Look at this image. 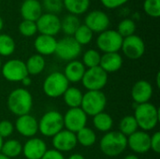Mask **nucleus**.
<instances>
[{
  "instance_id": "f257e3e1",
  "label": "nucleus",
  "mask_w": 160,
  "mask_h": 159,
  "mask_svg": "<svg viewBox=\"0 0 160 159\" xmlns=\"http://www.w3.org/2000/svg\"><path fill=\"white\" fill-rule=\"evenodd\" d=\"M7 106L9 112L16 116L29 114L33 108L32 95L24 88L14 89L8 97Z\"/></svg>"
},
{
  "instance_id": "f03ea898",
  "label": "nucleus",
  "mask_w": 160,
  "mask_h": 159,
  "mask_svg": "<svg viewBox=\"0 0 160 159\" xmlns=\"http://www.w3.org/2000/svg\"><path fill=\"white\" fill-rule=\"evenodd\" d=\"M133 116L138 124V127L147 132L158 126L160 119L159 110L154 104L147 102L137 105Z\"/></svg>"
},
{
  "instance_id": "7ed1b4c3",
  "label": "nucleus",
  "mask_w": 160,
  "mask_h": 159,
  "mask_svg": "<svg viewBox=\"0 0 160 159\" xmlns=\"http://www.w3.org/2000/svg\"><path fill=\"white\" fill-rule=\"evenodd\" d=\"M99 147L107 157H117L128 147V138L119 131H109L100 140Z\"/></svg>"
},
{
  "instance_id": "20e7f679",
  "label": "nucleus",
  "mask_w": 160,
  "mask_h": 159,
  "mask_svg": "<svg viewBox=\"0 0 160 159\" xmlns=\"http://www.w3.org/2000/svg\"><path fill=\"white\" fill-rule=\"evenodd\" d=\"M107 97L101 91H87L82 96L81 109L87 116H95L104 112Z\"/></svg>"
},
{
  "instance_id": "39448f33",
  "label": "nucleus",
  "mask_w": 160,
  "mask_h": 159,
  "mask_svg": "<svg viewBox=\"0 0 160 159\" xmlns=\"http://www.w3.org/2000/svg\"><path fill=\"white\" fill-rule=\"evenodd\" d=\"M69 87V82L62 72L51 73L43 82L42 89L44 94L51 97L56 98L64 95L66 90Z\"/></svg>"
},
{
  "instance_id": "423d86ee",
  "label": "nucleus",
  "mask_w": 160,
  "mask_h": 159,
  "mask_svg": "<svg viewBox=\"0 0 160 159\" xmlns=\"http://www.w3.org/2000/svg\"><path fill=\"white\" fill-rule=\"evenodd\" d=\"M64 129L63 115L57 111H49L38 121V131L45 137H53Z\"/></svg>"
},
{
  "instance_id": "0eeeda50",
  "label": "nucleus",
  "mask_w": 160,
  "mask_h": 159,
  "mask_svg": "<svg viewBox=\"0 0 160 159\" xmlns=\"http://www.w3.org/2000/svg\"><path fill=\"white\" fill-rule=\"evenodd\" d=\"M122 43L123 37L113 29H107L99 33L96 40L97 47L104 53L118 52L121 50Z\"/></svg>"
},
{
  "instance_id": "6e6552de",
  "label": "nucleus",
  "mask_w": 160,
  "mask_h": 159,
  "mask_svg": "<svg viewBox=\"0 0 160 159\" xmlns=\"http://www.w3.org/2000/svg\"><path fill=\"white\" fill-rule=\"evenodd\" d=\"M81 82L87 91H101L108 82V74L99 66L87 68Z\"/></svg>"
},
{
  "instance_id": "1a4fd4ad",
  "label": "nucleus",
  "mask_w": 160,
  "mask_h": 159,
  "mask_svg": "<svg viewBox=\"0 0 160 159\" xmlns=\"http://www.w3.org/2000/svg\"><path fill=\"white\" fill-rule=\"evenodd\" d=\"M82 46L73 38V37H65L57 40L55 54L64 61H73L81 54Z\"/></svg>"
},
{
  "instance_id": "9d476101",
  "label": "nucleus",
  "mask_w": 160,
  "mask_h": 159,
  "mask_svg": "<svg viewBox=\"0 0 160 159\" xmlns=\"http://www.w3.org/2000/svg\"><path fill=\"white\" fill-rule=\"evenodd\" d=\"M3 77L12 82H22L25 77L29 76L26 70L25 63L20 59H10L7 61L1 67Z\"/></svg>"
},
{
  "instance_id": "9b49d317",
  "label": "nucleus",
  "mask_w": 160,
  "mask_h": 159,
  "mask_svg": "<svg viewBox=\"0 0 160 159\" xmlns=\"http://www.w3.org/2000/svg\"><path fill=\"white\" fill-rule=\"evenodd\" d=\"M121 50L126 57L131 60H137L142 57L145 52V43L138 35H132L123 38Z\"/></svg>"
},
{
  "instance_id": "f8f14e48",
  "label": "nucleus",
  "mask_w": 160,
  "mask_h": 159,
  "mask_svg": "<svg viewBox=\"0 0 160 159\" xmlns=\"http://www.w3.org/2000/svg\"><path fill=\"white\" fill-rule=\"evenodd\" d=\"M64 127L73 133H77L79 130L86 127L87 115L81 108H72L63 116Z\"/></svg>"
},
{
  "instance_id": "ddd939ff",
  "label": "nucleus",
  "mask_w": 160,
  "mask_h": 159,
  "mask_svg": "<svg viewBox=\"0 0 160 159\" xmlns=\"http://www.w3.org/2000/svg\"><path fill=\"white\" fill-rule=\"evenodd\" d=\"M38 32L41 35L54 37L61 31V19L58 15L51 13H42L36 21Z\"/></svg>"
},
{
  "instance_id": "4468645a",
  "label": "nucleus",
  "mask_w": 160,
  "mask_h": 159,
  "mask_svg": "<svg viewBox=\"0 0 160 159\" xmlns=\"http://www.w3.org/2000/svg\"><path fill=\"white\" fill-rule=\"evenodd\" d=\"M111 23L110 17L106 12L100 9H95L88 12L84 19V23L93 33H101L109 29Z\"/></svg>"
},
{
  "instance_id": "2eb2a0df",
  "label": "nucleus",
  "mask_w": 160,
  "mask_h": 159,
  "mask_svg": "<svg viewBox=\"0 0 160 159\" xmlns=\"http://www.w3.org/2000/svg\"><path fill=\"white\" fill-rule=\"evenodd\" d=\"M52 143L53 148L61 153L69 152L73 150L78 144L76 134L67 129H63L54 135L52 137Z\"/></svg>"
},
{
  "instance_id": "dca6fc26",
  "label": "nucleus",
  "mask_w": 160,
  "mask_h": 159,
  "mask_svg": "<svg viewBox=\"0 0 160 159\" xmlns=\"http://www.w3.org/2000/svg\"><path fill=\"white\" fill-rule=\"evenodd\" d=\"M14 128L17 132L26 138H33L38 131V121L30 113L18 116Z\"/></svg>"
},
{
  "instance_id": "f3484780",
  "label": "nucleus",
  "mask_w": 160,
  "mask_h": 159,
  "mask_svg": "<svg viewBox=\"0 0 160 159\" xmlns=\"http://www.w3.org/2000/svg\"><path fill=\"white\" fill-rule=\"evenodd\" d=\"M150 135L142 130H137L128 137V146L135 154H145L151 150Z\"/></svg>"
},
{
  "instance_id": "a211bd4d",
  "label": "nucleus",
  "mask_w": 160,
  "mask_h": 159,
  "mask_svg": "<svg viewBox=\"0 0 160 159\" xmlns=\"http://www.w3.org/2000/svg\"><path fill=\"white\" fill-rule=\"evenodd\" d=\"M153 96L152 84L145 81L140 80L134 83L131 89V97L135 104L140 105L149 102Z\"/></svg>"
},
{
  "instance_id": "6ab92c4d",
  "label": "nucleus",
  "mask_w": 160,
  "mask_h": 159,
  "mask_svg": "<svg viewBox=\"0 0 160 159\" xmlns=\"http://www.w3.org/2000/svg\"><path fill=\"white\" fill-rule=\"evenodd\" d=\"M45 142L39 138H30L22 146V154L26 159H41L47 151Z\"/></svg>"
},
{
  "instance_id": "aec40b11",
  "label": "nucleus",
  "mask_w": 160,
  "mask_h": 159,
  "mask_svg": "<svg viewBox=\"0 0 160 159\" xmlns=\"http://www.w3.org/2000/svg\"><path fill=\"white\" fill-rule=\"evenodd\" d=\"M20 12L22 20L36 22L43 13L41 2L39 0H23L21 4Z\"/></svg>"
},
{
  "instance_id": "412c9836",
  "label": "nucleus",
  "mask_w": 160,
  "mask_h": 159,
  "mask_svg": "<svg viewBox=\"0 0 160 159\" xmlns=\"http://www.w3.org/2000/svg\"><path fill=\"white\" fill-rule=\"evenodd\" d=\"M57 40L54 37L47 35H38L34 41V48L38 54L46 56L52 55L55 52Z\"/></svg>"
},
{
  "instance_id": "4be33fe9",
  "label": "nucleus",
  "mask_w": 160,
  "mask_h": 159,
  "mask_svg": "<svg viewBox=\"0 0 160 159\" xmlns=\"http://www.w3.org/2000/svg\"><path fill=\"white\" fill-rule=\"evenodd\" d=\"M123 66V57L119 52H109L101 55L99 67L108 74L118 71Z\"/></svg>"
},
{
  "instance_id": "5701e85b",
  "label": "nucleus",
  "mask_w": 160,
  "mask_h": 159,
  "mask_svg": "<svg viewBox=\"0 0 160 159\" xmlns=\"http://www.w3.org/2000/svg\"><path fill=\"white\" fill-rule=\"evenodd\" d=\"M85 70L86 68L81 61L73 60L68 63L63 74L68 82H78L82 81Z\"/></svg>"
},
{
  "instance_id": "b1692460",
  "label": "nucleus",
  "mask_w": 160,
  "mask_h": 159,
  "mask_svg": "<svg viewBox=\"0 0 160 159\" xmlns=\"http://www.w3.org/2000/svg\"><path fill=\"white\" fill-rule=\"evenodd\" d=\"M82 96L83 94L79 88L70 86L66 90V92L62 97L66 105L69 109H72V108H81Z\"/></svg>"
},
{
  "instance_id": "393cba45",
  "label": "nucleus",
  "mask_w": 160,
  "mask_h": 159,
  "mask_svg": "<svg viewBox=\"0 0 160 159\" xmlns=\"http://www.w3.org/2000/svg\"><path fill=\"white\" fill-rule=\"evenodd\" d=\"M63 5L64 8H66L69 14L79 16L88 10L90 0H63Z\"/></svg>"
},
{
  "instance_id": "a878e982",
  "label": "nucleus",
  "mask_w": 160,
  "mask_h": 159,
  "mask_svg": "<svg viewBox=\"0 0 160 159\" xmlns=\"http://www.w3.org/2000/svg\"><path fill=\"white\" fill-rule=\"evenodd\" d=\"M25 63V67H26V70L28 75H38L40 74L46 66V62L45 59L42 55L39 54H33L31 55Z\"/></svg>"
},
{
  "instance_id": "bb28decb",
  "label": "nucleus",
  "mask_w": 160,
  "mask_h": 159,
  "mask_svg": "<svg viewBox=\"0 0 160 159\" xmlns=\"http://www.w3.org/2000/svg\"><path fill=\"white\" fill-rule=\"evenodd\" d=\"M93 117V124L97 130L105 133L112 130L113 126V120L109 113L102 112Z\"/></svg>"
},
{
  "instance_id": "cd10ccee",
  "label": "nucleus",
  "mask_w": 160,
  "mask_h": 159,
  "mask_svg": "<svg viewBox=\"0 0 160 159\" xmlns=\"http://www.w3.org/2000/svg\"><path fill=\"white\" fill-rule=\"evenodd\" d=\"M81 24L82 23L78 16L68 14L61 20V31H63L67 37H72Z\"/></svg>"
},
{
  "instance_id": "c85d7f7f",
  "label": "nucleus",
  "mask_w": 160,
  "mask_h": 159,
  "mask_svg": "<svg viewBox=\"0 0 160 159\" xmlns=\"http://www.w3.org/2000/svg\"><path fill=\"white\" fill-rule=\"evenodd\" d=\"M22 152V145L17 140L11 139L3 142L1 154L8 158H14L20 156Z\"/></svg>"
},
{
  "instance_id": "c756f323",
  "label": "nucleus",
  "mask_w": 160,
  "mask_h": 159,
  "mask_svg": "<svg viewBox=\"0 0 160 159\" xmlns=\"http://www.w3.org/2000/svg\"><path fill=\"white\" fill-rule=\"evenodd\" d=\"M77 142L83 147H91L97 142V135L90 127H83L76 133Z\"/></svg>"
},
{
  "instance_id": "7c9ffc66",
  "label": "nucleus",
  "mask_w": 160,
  "mask_h": 159,
  "mask_svg": "<svg viewBox=\"0 0 160 159\" xmlns=\"http://www.w3.org/2000/svg\"><path fill=\"white\" fill-rule=\"evenodd\" d=\"M138 124L133 115H127L123 117L119 123V132L127 138L138 130Z\"/></svg>"
},
{
  "instance_id": "2f4dec72",
  "label": "nucleus",
  "mask_w": 160,
  "mask_h": 159,
  "mask_svg": "<svg viewBox=\"0 0 160 159\" xmlns=\"http://www.w3.org/2000/svg\"><path fill=\"white\" fill-rule=\"evenodd\" d=\"M16 49V44L12 37L8 34H0V57L10 56Z\"/></svg>"
},
{
  "instance_id": "473e14b6",
  "label": "nucleus",
  "mask_w": 160,
  "mask_h": 159,
  "mask_svg": "<svg viewBox=\"0 0 160 159\" xmlns=\"http://www.w3.org/2000/svg\"><path fill=\"white\" fill-rule=\"evenodd\" d=\"M72 37L81 46H83L89 44L92 41L94 33L85 24H81Z\"/></svg>"
},
{
  "instance_id": "72a5a7b5",
  "label": "nucleus",
  "mask_w": 160,
  "mask_h": 159,
  "mask_svg": "<svg viewBox=\"0 0 160 159\" xmlns=\"http://www.w3.org/2000/svg\"><path fill=\"white\" fill-rule=\"evenodd\" d=\"M136 29H137V26H136V22H134V20L130 18H126V19H123L118 23L116 31L123 38H125L127 37L134 35L136 32Z\"/></svg>"
},
{
  "instance_id": "f704fd0d",
  "label": "nucleus",
  "mask_w": 160,
  "mask_h": 159,
  "mask_svg": "<svg viewBox=\"0 0 160 159\" xmlns=\"http://www.w3.org/2000/svg\"><path fill=\"white\" fill-rule=\"evenodd\" d=\"M100 58H101V54L99 53L98 51L90 49V50H87L83 53L82 63L83 64L85 67L92 68V67H96L99 66Z\"/></svg>"
},
{
  "instance_id": "c9c22d12",
  "label": "nucleus",
  "mask_w": 160,
  "mask_h": 159,
  "mask_svg": "<svg viewBox=\"0 0 160 159\" xmlns=\"http://www.w3.org/2000/svg\"><path fill=\"white\" fill-rule=\"evenodd\" d=\"M41 6L47 13L55 15L60 14L64 9L63 0H42Z\"/></svg>"
},
{
  "instance_id": "e433bc0d",
  "label": "nucleus",
  "mask_w": 160,
  "mask_h": 159,
  "mask_svg": "<svg viewBox=\"0 0 160 159\" xmlns=\"http://www.w3.org/2000/svg\"><path fill=\"white\" fill-rule=\"evenodd\" d=\"M18 29L20 34L25 37H31L38 33L36 22L27 21V20H22L19 24Z\"/></svg>"
},
{
  "instance_id": "4c0bfd02",
  "label": "nucleus",
  "mask_w": 160,
  "mask_h": 159,
  "mask_svg": "<svg viewBox=\"0 0 160 159\" xmlns=\"http://www.w3.org/2000/svg\"><path fill=\"white\" fill-rule=\"evenodd\" d=\"M142 8L148 16L158 18L160 16V0H144Z\"/></svg>"
},
{
  "instance_id": "58836bf2",
  "label": "nucleus",
  "mask_w": 160,
  "mask_h": 159,
  "mask_svg": "<svg viewBox=\"0 0 160 159\" xmlns=\"http://www.w3.org/2000/svg\"><path fill=\"white\" fill-rule=\"evenodd\" d=\"M14 131V126L8 120L0 121V137L2 139L9 137Z\"/></svg>"
},
{
  "instance_id": "ea45409f",
  "label": "nucleus",
  "mask_w": 160,
  "mask_h": 159,
  "mask_svg": "<svg viewBox=\"0 0 160 159\" xmlns=\"http://www.w3.org/2000/svg\"><path fill=\"white\" fill-rule=\"evenodd\" d=\"M103 7L108 9H115L123 7L129 0H99Z\"/></svg>"
},
{
  "instance_id": "a19ab883",
  "label": "nucleus",
  "mask_w": 160,
  "mask_h": 159,
  "mask_svg": "<svg viewBox=\"0 0 160 159\" xmlns=\"http://www.w3.org/2000/svg\"><path fill=\"white\" fill-rule=\"evenodd\" d=\"M150 148L156 154L160 153V132L157 131L150 137Z\"/></svg>"
},
{
  "instance_id": "79ce46f5",
  "label": "nucleus",
  "mask_w": 160,
  "mask_h": 159,
  "mask_svg": "<svg viewBox=\"0 0 160 159\" xmlns=\"http://www.w3.org/2000/svg\"><path fill=\"white\" fill-rule=\"evenodd\" d=\"M41 159H65V157L63 156V153L55 149H51L45 152Z\"/></svg>"
},
{
  "instance_id": "37998d69",
  "label": "nucleus",
  "mask_w": 160,
  "mask_h": 159,
  "mask_svg": "<svg viewBox=\"0 0 160 159\" xmlns=\"http://www.w3.org/2000/svg\"><path fill=\"white\" fill-rule=\"evenodd\" d=\"M21 82H22V84L23 86H25V87H26V86H29V85L32 83V79H31V77H30V76H27V77H25V78Z\"/></svg>"
},
{
  "instance_id": "c03bdc74",
  "label": "nucleus",
  "mask_w": 160,
  "mask_h": 159,
  "mask_svg": "<svg viewBox=\"0 0 160 159\" xmlns=\"http://www.w3.org/2000/svg\"><path fill=\"white\" fill-rule=\"evenodd\" d=\"M68 159H85L84 158V157L82 156V155H81V154H73V155H71L69 157Z\"/></svg>"
},
{
  "instance_id": "a18cd8bd",
  "label": "nucleus",
  "mask_w": 160,
  "mask_h": 159,
  "mask_svg": "<svg viewBox=\"0 0 160 159\" xmlns=\"http://www.w3.org/2000/svg\"><path fill=\"white\" fill-rule=\"evenodd\" d=\"M124 159H139V157L136 155H128L124 157Z\"/></svg>"
},
{
  "instance_id": "49530a36",
  "label": "nucleus",
  "mask_w": 160,
  "mask_h": 159,
  "mask_svg": "<svg viewBox=\"0 0 160 159\" xmlns=\"http://www.w3.org/2000/svg\"><path fill=\"white\" fill-rule=\"evenodd\" d=\"M160 72H158V74H157V85H158V87L159 88L160 87Z\"/></svg>"
},
{
  "instance_id": "de8ad7c7",
  "label": "nucleus",
  "mask_w": 160,
  "mask_h": 159,
  "mask_svg": "<svg viewBox=\"0 0 160 159\" xmlns=\"http://www.w3.org/2000/svg\"><path fill=\"white\" fill-rule=\"evenodd\" d=\"M3 27H4V21H3V18L0 15V32L2 31Z\"/></svg>"
},
{
  "instance_id": "09e8293b",
  "label": "nucleus",
  "mask_w": 160,
  "mask_h": 159,
  "mask_svg": "<svg viewBox=\"0 0 160 159\" xmlns=\"http://www.w3.org/2000/svg\"><path fill=\"white\" fill-rule=\"evenodd\" d=\"M3 142H3V139H2V138L0 137V154H1V148H2Z\"/></svg>"
},
{
  "instance_id": "8fccbe9b",
  "label": "nucleus",
  "mask_w": 160,
  "mask_h": 159,
  "mask_svg": "<svg viewBox=\"0 0 160 159\" xmlns=\"http://www.w3.org/2000/svg\"><path fill=\"white\" fill-rule=\"evenodd\" d=\"M0 159H10V158H8V157H7L3 156L2 154H0Z\"/></svg>"
},
{
  "instance_id": "3c124183",
  "label": "nucleus",
  "mask_w": 160,
  "mask_h": 159,
  "mask_svg": "<svg viewBox=\"0 0 160 159\" xmlns=\"http://www.w3.org/2000/svg\"><path fill=\"white\" fill-rule=\"evenodd\" d=\"M1 67H2V61H1V57H0V70H1Z\"/></svg>"
},
{
  "instance_id": "603ef678",
  "label": "nucleus",
  "mask_w": 160,
  "mask_h": 159,
  "mask_svg": "<svg viewBox=\"0 0 160 159\" xmlns=\"http://www.w3.org/2000/svg\"><path fill=\"white\" fill-rule=\"evenodd\" d=\"M0 5H1V0H0Z\"/></svg>"
}]
</instances>
